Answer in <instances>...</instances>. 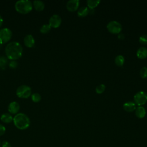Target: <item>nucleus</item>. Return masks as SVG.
I'll use <instances>...</instances> for the list:
<instances>
[{
    "instance_id": "14",
    "label": "nucleus",
    "mask_w": 147,
    "mask_h": 147,
    "mask_svg": "<svg viewBox=\"0 0 147 147\" xmlns=\"http://www.w3.org/2000/svg\"><path fill=\"white\" fill-rule=\"evenodd\" d=\"M136 55L138 59H145L147 57V49L145 47L139 48L136 52Z\"/></svg>"
},
{
    "instance_id": "7",
    "label": "nucleus",
    "mask_w": 147,
    "mask_h": 147,
    "mask_svg": "<svg viewBox=\"0 0 147 147\" xmlns=\"http://www.w3.org/2000/svg\"><path fill=\"white\" fill-rule=\"evenodd\" d=\"M107 29L111 33L119 34L122 30V25L116 21H111L107 24Z\"/></svg>"
},
{
    "instance_id": "25",
    "label": "nucleus",
    "mask_w": 147,
    "mask_h": 147,
    "mask_svg": "<svg viewBox=\"0 0 147 147\" xmlns=\"http://www.w3.org/2000/svg\"><path fill=\"white\" fill-rule=\"evenodd\" d=\"M139 42L143 45H147V34H143L139 38Z\"/></svg>"
},
{
    "instance_id": "11",
    "label": "nucleus",
    "mask_w": 147,
    "mask_h": 147,
    "mask_svg": "<svg viewBox=\"0 0 147 147\" xmlns=\"http://www.w3.org/2000/svg\"><path fill=\"white\" fill-rule=\"evenodd\" d=\"M24 42L25 45L28 48L33 47L35 44L34 38L31 34L26 35L24 38Z\"/></svg>"
},
{
    "instance_id": "26",
    "label": "nucleus",
    "mask_w": 147,
    "mask_h": 147,
    "mask_svg": "<svg viewBox=\"0 0 147 147\" xmlns=\"http://www.w3.org/2000/svg\"><path fill=\"white\" fill-rule=\"evenodd\" d=\"M9 66L10 68H16L18 66V63L15 60H11L10 63H9Z\"/></svg>"
},
{
    "instance_id": "6",
    "label": "nucleus",
    "mask_w": 147,
    "mask_h": 147,
    "mask_svg": "<svg viewBox=\"0 0 147 147\" xmlns=\"http://www.w3.org/2000/svg\"><path fill=\"white\" fill-rule=\"evenodd\" d=\"M12 36V32L7 28L0 29V44H3L7 42Z\"/></svg>"
},
{
    "instance_id": "9",
    "label": "nucleus",
    "mask_w": 147,
    "mask_h": 147,
    "mask_svg": "<svg viewBox=\"0 0 147 147\" xmlns=\"http://www.w3.org/2000/svg\"><path fill=\"white\" fill-rule=\"evenodd\" d=\"M79 6V0H69L66 4V7L68 11H75L78 9Z\"/></svg>"
},
{
    "instance_id": "20",
    "label": "nucleus",
    "mask_w": 147,
    "mask_h": 147,
    "mask_svg": "<svg viewBox=\"0 0 147 147\" xmlns=\"http://www.w3.org/2000/svg\"><path fill=\"white\" fill-rule=\"evenodd\" d=\"M8 63V59L7 57L0 56V68L5 69Z\"/></svg>"
},
{
    "instance_id": "4",
    "label": "nucleus",
    "mask_w": 147,
    "mask_h": 147,
    "mask_svg": "<svg viewBox=\"0 0 147 147\" xmlns=\"http://www.w3.org/2000/svg\"><path fill=\"white\" fill-rule=\"evenodd\" d=\"M32 94V90L29 86L26 85H21L19 86L16 90V95L20 98H28Z\"/></svg>"
},
{
    "instance_id": "24",
    "label": "nucleus",
    "mask_w": 147,
    "mask_h": 147,
    "mask_svg": "<svg viewBox=\"0 0 147 147\" xmlns=\"http://www.w3.org/2000/svg\"><path fill=\"white\" fill-rule=\"evenodd\" d=\"M140 75L143 79L147 78V67H144L140 69Z\"/></svg>"
},
{
    "instance_id": "15",
    "label": "nucleus",
    "mask_w": 147,
    "mask_h": 147,
    "mask_svg": "<svg viewBox=\"0 0 147 147\" xmlns=\"http://www.w3.org/2000/svg\"><path fill=\"white\" fill-rule=\"evenodd\" d=\"M33 6L37 11H39L43 10L45 7L44 3L42 1L39 0L34 1L33 2Z\"/></svg>"
},
{
    "instance_id": "2",
    "label": "nucleus",
    "mask_w": 147,
    "mask_h": 147,
    "mask_svg": "<svg viewBox=\"0 0 147 147\" xmlns=\"http://www.w3.org/2000/svg\"><path fill=\"white\" fill-rule=\"evenodd\" d=\"M13 123L15 126L20 129L25 130L28 129L30 124L29 118L24 113H17L13 118Z\"/></svg>"
},
{
    "instance_id": "12",
    "label": "nucleus",
    "mask_w": 147,
    "mask_h": 147,
    "mask_svg": "<svg viewBox=\"0 0 147 147\" xmlns=\"http://www.w3.org/2000/svg\"><path fill=\"white\" fill-rule=\"evenodd\" d=\"M136 104L132 102H127L123 105V109L127 112H132L136 109Z\"/></svg>"
},
{
    "instance_id": "1",
    "label": "nucleus",
    "mask_w": 147,
    "mask_h": 147,
    "mask_svg": "<svg viewBox=\"0 0 147 147\" xmlns=\"http://www.w3.org/2000/svg\"><path fill=\"white\" fill-rule=\"evenodd\" d=\"M5 51L8 59L15 60L21 57L23 48L20 42L17 41H12L9 42L6 46Z\"/></svg>"
},
{
    "instance_id": "23",
    "label": "nucleus",
    "mask_w": 147,
    "mask_h": 147,
    "mask_svg": "<svg viewBox=\"0 0 147 147\" xmlns=\"http://www.w3.org/2000/svg\"><path fill=\"white\" fill-rule=\"evenodd\" d=\"M106 88V86L105 84H100L98 86H96V88H95V91L97 94H100L102 93H103Z\"/></svg>"
},
{
    "instance_id": "18",
    "label": "nucleus",
    "mask_w": 147,
    "mask_h": 147,
    "mask_svg": "<svg viewBox=\"0 0 147 147\" xmlns=\"http://www.w3.org/2000/svg\"><path fill=\"white\" fill-rule=\"evenodd\" d=\"M115 63L117 66L121 67L123 65L124 62H125V58L122 55H118L117 56L115 57V60H114Z\"/></svg>"
},
{
    "instance_id": "27",
    "label": "nucleus",
    "mask_w": 147,
    "mask_h": 147,
    "mask_svg": "<svg viewBox=\"0 0 147 147\" xmlns=\"http://www.w3.org/2000/svg\"><path fill=\"white\" fill-rule=\"evenodd\" d=\"M5 131H6L5 127L3 125L0 124V136L3 135L5 133Z\"/></svg>"
},
{
    "instance_id": "21",
    "label": "nucleus",
    "mask_w": 147,
    "mask_h": 147,
    "mask_svg": "<svg viewBox=\"0 0 147 147\" xmlns=\"http://www.w3.org/2000/svg\"><path fill=\"white\" fill-rule=\"evenodd\" d=\"M51 29V27L49 24H44L43 25L40 29V32L41 33L46 34L48 33Z\"/></svg>"
},
{
    "instance_id": "30",
    "label": "nucleus",
    "mask_w": 147,
    "mask_h": 147,
    "mask_svg": "<svg viewBox=\"0 0 147 147\" xmlns=\"http://www.w3.org/2000/svg\"><path fill=\"white\" fill-rule=\"evenodd\" d=\"M3 23V18L2 17V16L0 15V27L2 26Z\"/></svg>"
},
{
    "instance_id": "31",
    "label": "nucleus",
    "mask_w": 147,
    "mask_h": 147,
    "mask_svg": "<svg viewBox=\"0 0 147 147\" xmlns=\"http://www.w3.org/2000/svg\"><path fill=\"white\" fill-rule=\"evenodd\" d=\"M1 146V141H0V147Z\"/></svg>"
},
{
    "instance_id": "13",
    "label": "nucleus",
    "mask_w": 147,
    "mask_h": 147,
    "mask_svg": "<svg viewBox=\"0 0 147 147\" xmlns=\"http://www.w3.org/2000/svg\"><path fill=\"white\" fill-rule=\"evenodd\" d=\"M135 114L136 117L138 118H143L145 117L146 115V110L145 109L143 106H138L136 109V111H135Z\"/></svg>"
},
{
    "instance_id": "22",
    "label": "nucleus",
    "mask_w": 147,
    "mask_h": 147,
    "mask_svg": "<svg viewBox=\"0 0 147 147\" xmlns=\"http://www.w3.org/2000/svg\"><path fill=\"white\" fill-rule=\"evenodd\" d=\"M31 99L34 102L37 103L41 100V96L38 93H33L31 95Z\"/></svg>"
},
{
    "instance_id": "8",
    "label": "nucleus",
    "mask_w": 147,
    "mask_h": 147,
    "mask_svg": "<svg viewBox=\"0 0 147 147\" xmlns=\"http://www.w3.org/2000/svg\"><path fill=\"white\" fill-rule=\"evenodd\" d=\"M61 23V18L60 16L54 14L51 17L49 20V25L51 28H57L60 26Z\"/></svg>"
},
{
    "instance_id": "28",
    "label": "nucleus",
    "mask_w": 147,
    "mask_h": 147,
    "mask_svg": "<svg viewBox=\"0 0 147 147\" xmlns=\"http://www.w3.org/2000/svg\"><path fill=\"white\" fill-rule=\"evenodd\" d=\"M1 147H11V144L7 141H3L2 142Z\"/></svg>"
},
{
    "instance_id": "16",
    "label": "nucleus",
    "mask_w": 147,
    "mask_h": 147,
    "mask_svg": "<svg viewBox=\"0 0 147 147\" xmlns=\"http://www.w3.org/2000/svg\"><path fill=\"white\" fill-rule=\"evenodd\" d=\"M88 13H89L88 8L86 6H82L78 9L77 14L79 17H84L86 16L88 14Z\"/></svg>"
},
{
    "instance_id": "19",
    "label": "nucleus",
    "mask_w": 147,
    "mask_h": 147,
    "mask_svg": "<svg viewBox=\"0 0 147 147\" xmlns=\"http://www.w3.org/2000/svg\"><path fill=\"white\" fill-rule=\"evenodd\" d=\"M99 3H100L99 0H88L87 1V6L91 9H92L96 7L99 4Z\"/></svg>"
},
{
    "instance_id": "3",
    "label": "nucleus",
    "mask_w": 147,
    "mask_h": 147,
    "mask_svg": "<svg viewBox=\"0 0 147 147\" xmlns=\"http://www.w3.org/2000/svg\"><path fill=\"white\" fill-rule=\"evenodd\" d=\"M33 8V5L30 1L29 0H20L16 2L15 9L20 13L28 14Z\"/></svg>"
},
{
    "instance_id": "17",
    "label": "nucleus",
    "mask_w": 147,
    "mask_h": 147,
    "mask_svg": "<svg viewBox=\"0 0 147 147\" xmlns=\"http://www.w3.org/2000/svg\"><path fill=\"white\" fill-rule=\"evenodd\" d=\"M1 120L4 123H9L13 121V118L9 113H5L1 115Z\"/></svg>"
},
{
    "instance_id": "29",
    "label": "nucleus",
    "mask_w": 147,
    "mask_h": 147,
    "mask_svg": "<svg viewBox=\"0 0 147 147\" xmlns=\"http://www.w3.org/2000/svg\"><path fill=\"white\" fill-rule=\"evenodd\" d=\"M118 38L119 39H120V40H123L124 38H125V36H124V35H123V34H119V35H118Z\"/></svg>"
},
{
    "instance_id": "10",
    "label": "nucleus",
    "mask_w": 147,
    "mask_h": 147,
    "mask_svg": "<svg viewBox=\"0 0 147 147\" xmlns=\"http://www.w3.org/2000/svg\"><path fill=\"white\" fill-rule=\"evenodd\" d=\"M20 110V105L17 102H11L8 106V111L12 114H17Z\"/></svg>"
},
{
    "instance_id": "5",
    "label": "nucleus",
    "mask_w": 147,
    "mask_h": 147,
    "mask_svg": "<svg viewBox=\"0 0 147 147\" xmlns=\"http://www.w3.org/2000/svg\"><path fill=\"white\" fill-rule=\"evenodd\" d=\"M134 100L135 104L138 106L145 104L147 102V94L143 91H138L134 95Z\"/></svg>"
}]
</instances>
